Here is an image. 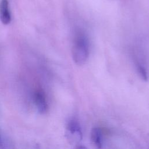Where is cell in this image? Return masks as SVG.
<instances>
[{"label": "cell", "mask_w": 149, "mask_h": 149, "mask_svg": "<svg viewBox=\"0 0 149 149\" xmlns=\"http://www.w3.org/2000/svg\"><path fill=\"white\" fill-rule=\"evenodd\" d=\"M74 62L78 65H84L89 56V43L87 37L82 33H77L74 37L72 49Z\"/></svg>", "instance_id": "6da1fadb"}, {"label": "cell", "mask_w": 149, "mask_h": 149, "mask_svg": "<svg viewBox=\"0 0 149 149\" xmlns=\"http://www.w3.org/2000/svg\"><path fill=\"white\" fill-rule=\"evenodd\" d=\"M34 101L38 111L41 113H45L48 108L47 97L42 90L38 89L34 93Z\"/></svg>", "instance_id": "7a4b0ae2"}, {"label": "cell", "mask_w": 149, "mask_h": 149, "mask_svg": "<svg viewBox=\"0 0 149 149\" xmlns=\"http://www.w3.org/2000/svg\"><path fill=\"white\" fill-rule=\"evenodd\" d=\"M67 131L69 134L76 141H80L82 139V132L79 122L75 119H70L67 124Z\"/></svg>", "instance_id": "3957f363"}, {"label": "cell", "mask_w": 149, "mask_h": 149, "mask_svg": "<svg viewBox=\"0 0 149 149\" xmlns=\"http://www.w3.org/2000/svg\"><path fill=\"white\" fill-rule=\"evenodd\" d=\"M0 20L5 25L9 24L11 22V14L8 0H1L0 2Z\"/></svg>", "instance_id": "277c9868"}, {"label": "cell", "mask_w": 149, "mask_h": 149, "mask_svg": "<svg viewBox=\"0 0 149 149\" xmlns=\"http://www.w3.org/2000/svg\"><path fill=\"white\" fill-rule=\"evenodd\" d=\"M91 139L97 148H101L102 146V133L99 127H94L91 132Z\"/></svg>", "instance_id": "5b68a950"}, {"label": "cell", "mask_w": 149, "mask_h": 149, "mask_svg": "<svg viewBox=\"0 0 149 149\" xmlns=\"http://www.w3.org/2000/svg\"><path fill=\"white\" fill-rule=\"evenodd\" d=\"M136 66L137 70L138 71V73L140 76L141 78L144 80H147L148 79V76L147 71L145 68V67L143 65H141V63L137 62H136Z\"/></svg>", "instance_id": "8992f818"}, {"label": "cell", "mask_w": 149, "mask_h": 149, "mask_svg": "<svg viewBox=\"0 0 149 149\" xmlns=\"http://www.w3.org/2000/svg\"><path fill=\"white\" fill-rule=\"evenodd\" d=\"M4 140L1 136V134H0V148H3L4 147Z\"/></svg>", "instance_id": "52a82bcc"}]
</instances>
